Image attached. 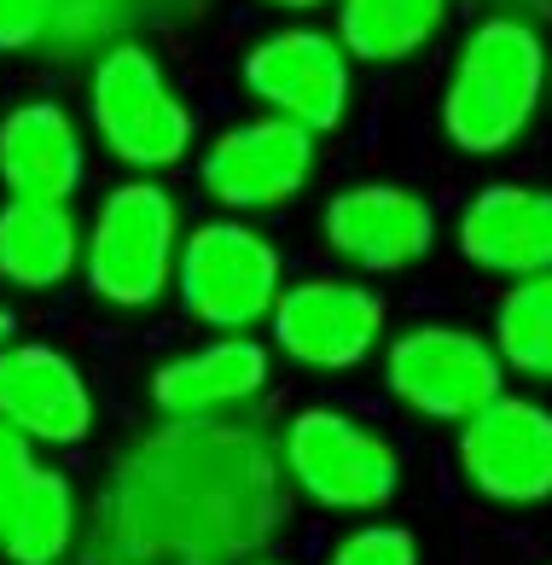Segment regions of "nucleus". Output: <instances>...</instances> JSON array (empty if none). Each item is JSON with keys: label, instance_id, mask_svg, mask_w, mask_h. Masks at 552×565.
<instances>
[{"label": "nucleus", "instance_id": "nucleus-1", "mask_svg": "<svg viewBox=\"0 0 552 565\" xmlns=\"http://www.w3.org/2000/svg\"><path fill=\"white\" fill-rule=\"evenodd\" d=\"M291 513L280 449L239 420H169L117 455L82 525L88 565H250Z\"/></svg>", "mask_w": 552, "mask_h": 565}, {"label": "nucleus", "instance_id": "nucleus-2", "mask_svg": "<svg viewBox=\"0 0 552 565\" xmlns=\"http://www.w3.org/2000/svg\"><path fill=\"white\" fill-rule=\"evenodd\" d=\"M546 41L529 18L495 12L465 35L454 76L442 88V135L472 158H495L535 122L546 94Z\"/></svg>", "mask_w": 552, "mask_h": 565}, {"label": "nucleus", "instance_id": "nucleus-3", "mask_svg": "<svg viewBox=\"0 0 552 565\" xmlns=\"http://www.w3.org/2000/svg\"><path fill=\"white\" fill-rule=\"evenodd\" d=\"M88 117L99 146L117 163H129L140 175L175 170L193 146V106L169 82L152 47H140L134 35L105 41L88 71Z\"/></svg>", "mask_w": 552, "mask_h": 565}, {"label": "nucleus", "instance_id": "nucleus-4", "mask_svg": "<svg viewBox=\"0 0 552 565\" xmlns=\"http://www.w3.org/2000/svg\"><path fill=\"white\" fill-rule=\"evenodd\" d=\"M181 204L158 181H122L99 199L82 245V280L111 309H152L175 286Z\"/></svg>", "mask_w": 552, "mask_h": 565}, {"label": "nucleus", "instance_id": "nucleus-5", "mask_svg": "<svg viewBox=\"0 0 552 565\" xmlns=\"http://www.w3.org/2000/svg\"><path fill=\"white\" fill-rule=\"evenodd\" d=\"M285 291V263L239 216H216L198 222L181 239V263H175V298L181 309L209 332H250L273 316Z\"/></svg>", "mask_w": 552, "mask_h": 565}, {"label": "nucleus", "instance_id": "nucleus-6", "mask_svg": "<svg viewBox=\"0 0 552 565\" xmlns=\"http://www.w3.org/2000/svg\"><path fill=\"white\" fill-rule=\"evenodd\" d=\"M291 490L332 513H378L401 490V455L385 431L360 426L344 408H303L280 437Z\"/></svg>", "mask_w": 552, "mask_h": 565}, {"label": "nucleus", "instance_id": "nucleus-7", "mask_svg": "<svg viewBox=\"0 0 552 565\" xmlns=\"http://www.w3.org/2000/svg\"><path fill=\"white\" fill-rule=\"evenodd\" d=\"M385 385L390 396L419 420L465 426L483 414L495 396H506V362L495 339L465 327H413L401 332L385 355Z\"/></svg>", "mask_w": 552, "mask_h": 565}, {"label": "nucleus", "instance_id": "nucleus-8", "mask_svg": "<svg viewBox=\"0 0 552 565\" xmlns=\"http://www.w3.org/2000/svg\"><path fill=\"white\" fill-rule=\"evenodd\" d=\"M239 76L250 99H262V111L303 122L309 135H326L349 117L355 58L344 53L337 30H309V24L273 30L262 41H250Z\"/></svg>", "mask_w": 552, "mask_h": 565}, {"label": "nucleus", "instance_id": "nucleus-9", "mask_svg": "<svg viewBox=\"0 0 552 565\" xmlns=\"http://www.w3.org/2000/svg\"><path fill=\"white\" fill-rule=\"evenodd\" d=\"M321 135H309L291 117H250L232 122L209 140V152L198 158V181L204 193L232 216L250 211H285V204L314 181V158H321Z\"/></svg>", "mask_w": 552, "mask_h": 565}, {"label": "nucleus", "instance_id": "nucleus-10", "mask_svg": "<svg viewBox=\"0 0 552 565\" xmlns=\"http://www.w3.org/2000/svg\"><path fill=\"white\" fill-rule=\"evenodd\" d=\"M273 350L314 373H349L385 339V298L360 280H296L268 316Z\"/></svg>", "mask_w": 552, "mask_h": 565}, {"label": "nucleus", "instance_id": "nucleus-11", "mask_svg": "<svg viewBox=\"0 0 552 565\" xmlns=\"http://www.w3.org/2000/svg\"><path fill=\"white\" fill-rule=\"evenodd\" d=\"M459 472L500 508L552 501V408L529 396H495L459 426Z\"/></svg>", "mask_w": 552, "mask_h": 565}, {"label": "nucleus", "instance_id": "nucleus-12", "mask_svg": "<svg viewBox=\"0 0 552 565\" xmlns=\"http://www.w3.org/2000/svg\"><path fill=\"white\" fill-rule=\"evenodd\" d=\"M0 420L41 449H76L94 431V391L58 344L12 339L0 350Z\"/></svg>", "mask_w": 552, "mask_h": 565}, {"label": "nucleus", "instance_id": "nucleus-13", "mask_svg": "<svg viewBox=\"0 0 552 565\" xmlns=\"http://www.w3.org/2000/svg\"><path fill=\"white\" fill-rule=\"evenodd\" d=\"M321 227H326V245L360 275H401L436 245V211L413 186H390V181L332 193Z\"/></svg>", "mask_w": 552, "mask_h": 565}, {"label": "nucleus", "instance_id": "nucleus-14", "mask_svg": "<svg viewBox=\"0 0 552 565\" xmlns=\"http://www.w3.org/2000/svg\"><path fill=\"white\" fill-rule=\"evenodd\" d=\"M459 257L483 275L506 280H535L552 275V193L523 181H495L472 193L459 211Z\"/></svg>", "mask_w": 552, "mask_h": 565}, {"label": "nucleus", "instance_id": "nucleus-15", "mask_svg": "<svg viewBox=\"0 0 552 565\" xmlns=\"http://www.w3.org/2000/svg\"><path fill=\"white\" fill-rule=\"evenodd\" d=\"M268 350L245 332H221L216 344L186 350L152 373V408L163 420H227L232 408L268 391Z\"/></svg>", "mask_w": 552, "mask_h": 565}, {"label": "nucleus", "instance_id": "nucleus-16", "mask_svg": "<svg viewBox=\"0 0 552 565\" xmlns=\"http://www.w3.org/2000/svg\"><path fill=\"white\" fill-rule=\"evenodd\" d=\"M82 181H88L82 122L58 99H24L0 117V186H7V199L71 204Z\"/></svg>", "mask_w": 552, "mask_h": 565}, {"label": "nucleus", "instance_id": "nucleus-17", "mask_svg": "<svg viewBox=\"0 0 552 565\" xmlns=\"http://www.w3.org/2000/svg\"><path fill=\"white\" fill-rule=\"evenodd\" d=\"M82 222L53 199H7L0 204V280L18 291H58L82 268Z\"/></svg>", "mask_w": 552, "mask_h": 565}, {"label": "nucleus", "instance_id": "nucleus-18", "mask_svg": "<svg viewBox=\"0 0 552 565\" xmlns=\"http://www.w3.org/2000/svg\"><path fill=\"white\" fill-rule=\"evenodd\" d=\"M82 525H88V513H82L76 484L53 467H35V478L24 484V495H18V508L7 519V531H0V559L7 565H65L82 542Z\"/></svg>", "mask_w": 552, "mask_h": 565}, {"label": "nucleus", "instance_id": "nucleus-19", "mask_svg": "<svg viewBox=\"0 0 552 565\" xmlns=\"http://www.w3.org/2000/svg\"><path fill=\"white\" fill-rule=\"evenodd\" d=\"M448 24V0H337V41L355 65H401Z\"/></svg>", "mask_w": 552, "mask_h": 565}, {"label": "nucleus", "instance_id": "nucleus-20", "mask_svg": "<svg viewBox=\"0 0 552 565\" xmlns=\"http://www.w3.org/2000/svg\"><path fill=\"white\" fill-rule=\"evenodd\" d=\"M495 350L523 380H552V275L518 280L495 309Z\"/></svg>", "mask_w": 552, "mask_h": 565}, {"label": "nucleus", "instance_id": "nucleus-21", "mask_svg": "<svg viewBox=\"0 0 552 565\" xmlns=\"http://www.w3.org/2000/svg\"><path fill=\"white\" fill-rule=\"evenodd\" d=\"M163 18V0H58V30H53V58H65L76 41H122V24Z\"/></svg>", "mask_w": 552, "mask_h": 565}, {"label": "nucleus", "instance_id": "nucleus-22", "mask_svg": "<svg viewBox=\"0 0 552 565\" xmlns=\"http://www.w3.org/2000/svg\"><path fill=\"white\" fill-rule=\"evenodd\" d=\"M326 565H419V542L401 525H360L337 542Z\"/></svg>", "mask_w": 552, "mask_h": 565}, {"label": "nucleus", "instance_id": "nucleus-23", "mask_svg": "<svg viewBox=\"0 0 552 565\" xmlns=\"http://www.w3.org/2000/svg\"><path fill=\"white\" fill-rule=\"evenodd\" d=\"M58 0H0V53H35L53 47Z\"/></svg>", "mask_w": 552, "mask_h": 565}, {"label": "nucleus", "instance_id": "nucleus-24", "mask_svg": "<svg viewBox=\"0 0 552 565\" xmlns=\"http://www.w3.org/2000/svg\"><path fill=\"white\" fill-rule=\"evenodd\" d=\"M30 478H35V444L0 420V531H7V519H12V508H18V495H24Z\"/></svg>", "mask_w": 552, "mask_h": 565}, {"label": "nucleus", "instance_id": "nucleus-25", "mask_svg": "<svg viewBox=\"0 0 552 565\" xmlns=\"http://www.w3.org/2000/svg\"><path fill=\"white\" fill-rule=\"evenodd\" d=\"M268 7H280V12H314V7H337V0H268Z\"/></svg>", "mask_w": 552, "mask_h": 565}, {"label": "nucleus", "instance_id": "nucleus-26", "mask_svg": "<svg viewBox=\"0 0 552 565\" xmlns=\"http://www.w3.org/2000/svg\"><path fill=\"white\" fill-rule=\"evenodd\" d=\"M12 332H18V321H12V309H7V303H0V350H7V344H12Z\"/></svg>", "mask_w": 552, "mask_h": 565}, {"label": "nucleus", "instance_id": "nucleus-27", "mask_svg": "<svg viewBox=\"0 0 552 565\" xmlns=\"http://www.w3.org/2000/svg\"><path fill=\"white\" fill-rule=\"evenodd\" d=\"M250 565H273V559H250Z\"/></svg>", "mask_w": 552, "mask_h": 565}, {"label": "nucleus", "instance_id": "nucleus-28", "mask_svg": "<svg viewBox=\"0 0 552 565\" xmlns=\"http://www.w3.org/2000/svg\"><path fill=\"white\" fill-rule=\"evenodd\" d=\"M546 94H552V82H546Z\"/></svg>", "mask_w": 552, "mask_h": 565}]
</instances>
